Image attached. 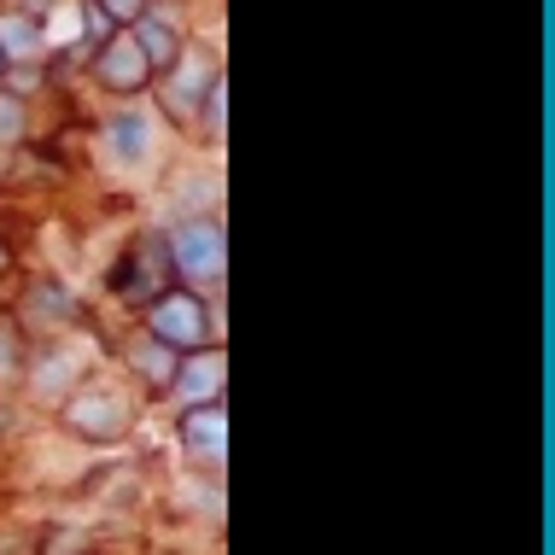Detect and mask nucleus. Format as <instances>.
I'll list each match as a JSON object with an SVG mask.
<instances>
[{"instance_id":"nucleus-10","label":"nucleus","mask_w":555,"mask_h":555,"mask_svg":"<svg viewBox=\"0 0 555 555\" xmlns=\"http://www.w3.org/2000/svg\"><path fill=\"white\" fill-rule=\"evenodd\" d=\"M176 369H182V363H176L170 345H158V339H153V345H134V374H141V380L153 386V392H170Z\"/></svg>"},{"instance_id":"nucleus-1","label":"nucleus","mask_w":555,"mask_h":555,"mask_svg":"<svg viewBox=\"0 0 555 555\" xmlns=\"http://www.w3.org/2000/svg\"><path fill=\"white\" fill-rule=\"evenodd\" d=\"M146 339L170 345V351H205L211 345V310L199 293H158L146 305Z\"/></svg>"},{"instance_id":"nucleus-4","label":"nucleus","mask_w":555,"mask_h":555,"mask_svg":"<svg viewBox=\"0 0 555 555\" xmlns=\"http://www.w3.org/2000/svg\"><path fill=\"white\" fill-rule=\"evenodd\" d=\"M94 77L112 88V94H141L146 82H153V70H146V59L134 53V41L129 36H106V48H100V65H94Z\"/></svg>"},{"instance_id":"nucleus-15","label":"nucleus","mask_w":555,"mask_h":555,"mask_svg":"<svg viewBox=\"0 0 555 555\" xmlns=\"http://www.w3.org/2000/svg\"><path fill=\"white\" fill-rule=\"evenodd\" d=\"M0 275H7V246H0Z\"/></svg>"},{"instance_id":"nucleus-8","label":"nucleus","mask_w":555,"mask_h":555,"mask_svg":"<svg viewBox=\"0 0 555 555\" xmlns=\"http://www.w3.org/2000/svg\"><path fill=\"white\" fill-rule=\"evenodd\" d=\"M0 59H12V65L41 59V24L29 18V12H7V18H0Z\"/></svg>"},{"instance_id":"nucleus-6","label":"nucleus","mask_w":555,"mask_h":555,"mask_svg":"<svg viewBox=\"0 0 555 555\" xmlns=\"http://www.w3.org/2000/svg\"><path fill=\"white\" fill-rule=\"evenodd\" d=\"M182 444L205 462H222V450H229V415H222V403H193L182 415Z\"/></svg>"},{"instance_id":"nucleus-5","label":"nucleus","mask_w":555,"mask_h":555,"mask_svg":"<svg viewBox=\"0 0 555 555\" xmlns=\"http://www.w3.org/2000/svg\"><path fill=\"white\" fill-rule=\"evenodd\" d=\"M129 41H134V53L146 59V70H153V77H170V70L188 59L182 36H176V29L164 24V18H153V12H146L141 24H129Z\"/></svg>"},{"instance_id":"nucleus-3","label":"nucleus","mask_w":555,"mask_h":555,"mask_svg":"<svg viewBox=\"0 0 555 555\" xmlns=\"http://www.w3.org/2000/svg\"><path fill=\"white\" fill-rule=\"evenodd\" d=\"M65 427L88 444H117L129 433V410H124V398H112V392H77L65 403Z\"/></svg>"},{"instance_id":"nucleus-13","label":"nucleus","mask_w":555,"mask_h":555,"mask_svg":"<svg viewBox=\"0 0 555 555\" xmlns=\"http://www.w3.org/2000/svg\"><path fill=\"white\" fill-rule=\"evenodd\" d=\"M222 82H211V94H205V129H211V141H222Z\"/></svg>"},{"instance_id":"nucleus-7","label":"nucleus","mask_w":555,"mask_h":555,"mask_svg":"<svg viewBox=\"0 0 555 555\" xmlns=\"http://www.w3.org/2000/svg\"><path fill=\"white\" fill-rule=\"evenodd\" d=\"M176 392L188 398V410L193 403H217V392H222V357L217 351H199V357H188L182 369H176Z\"/></svg>"},{"instance_id":"nucleus-12","label":"nucleus","mask_w":555,"mask_h":555,"mask_svg":"<svg viewBox=\"0 0 555 555\" xmlns=\"http://www.w3.org/2000/svg\"><path fill=\"white\" fill-rule=\"evenodd\" d=\"M24 134V106L12 94H0V146H12Z\"/></svg>"},{"instance_id":"nucleus-2","label":"nucleus","mask_w":555,"mask_h":555,"mask_svg":"<svg viewBox=\"0 0 555 555\" xmlns=\"http://www.w3.org/2000/svg\"><path fill=\"white\" fill-rule=\"evenodd\" d=\"M164 258H170V269L182 281H193V287H211V281H222L229 246H222L217 222H182V229L164 240Z\"/></svg>"},{"instance_id":"nucleus-14","label":"nucleus","mask_w":555,"mask_h":555,"mask_svg":"<svg viewBox=\"0 0 555 555\" xmlns=\"http://www.w3.org/2000/svg\"><path fill=\"white\" fill-rule=\"evenodd\" d=\"M18 369V339H7V327H0V374Z\"/></svg>"},{"instance_id":"nucleus-16","label":"nucleus","mask_w":555,"mask_h":555,"mask_svg":"<svg viewBox=\"0 0 555 555\" xmlns=\"http://www.w3.org/2000/svg\"><path fill=\"white\" fill-rule=\"evenodd\" d=\"M0 77H7V59H0Z\"/></svg>"},{"instance_id":"nucleus-9","label":"nucleus","mask_w":555,"mask_h":555,"mask_svg":"<svg viewBox=\"0 0 555 555\" xmlns=\"http://www.w3.org/2000/svg\"><path fill=\"white\" fill-rule=\"evenodd\" d=\"M106 141H112V153L124 164H141L146 153H153V124H146V117H112Z\"/></svg>"},{"instance_id":"nucleus-11","label":"nucleus","mask_w":555,"mask_h":555,"mask_svg":"<svg viewBox=\"0 0 555 555\" xmlns=\"http://www.w3.org/2000/svg\"><path fill=\"white\" fill-rule=\"evenodd\" d=\"M94 12L106 24H141L146 18V0H94Z\"/></svg>"}]
</instances>
